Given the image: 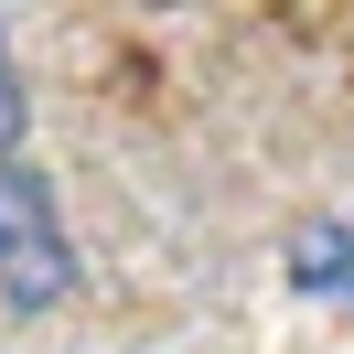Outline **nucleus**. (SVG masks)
Listing matches in <instances>:
<instances>
[{
    "label": "nucleus",
    "instance_id": "obj_1",
    "mask_svg": "<svg viewBox=\"0 0 354 354\" xmlns=\"http://www.w3.org/2000/svg\"><path fill=\"white\" fill-rule=\"evenodd\" d=\"M0 301L11 311L75 301V236H65V204L32 161H0Z\"/></svg>",
    "mask_w": 354,
    "mask_h": 354
},
{
    "label": "nucleus",
    "instance_id": "obj_2",
    "mask_svg": "<svg viewBox=\"0 0 354 354\" xmlns=\"http://www.w3.org/2000/svg\"><path fill=\"white\" fill-rule=\"evenodd\" d=\"M290 279H301V290H344V301H354V236H344V225H322V236H301V258H290Z\"/></svg>",
    "mask_w": 354,
    "mask_h": 354
},
{
    "label": "nucleus",
    "instance_id": "obj_3",
    "mask_svg": "<svg viewBox=\"0 0 354 354\" xmlns=\"http://www.w3.org/2000/svg\"><path fill=\"white\" fill-rule=\"evenodd\" d=\"M22 129H32V86L11 65V32H0V161H22Z\"/></svg>",
    "mask_w": 354,
    "mask_h": 354
}]
</instances>
